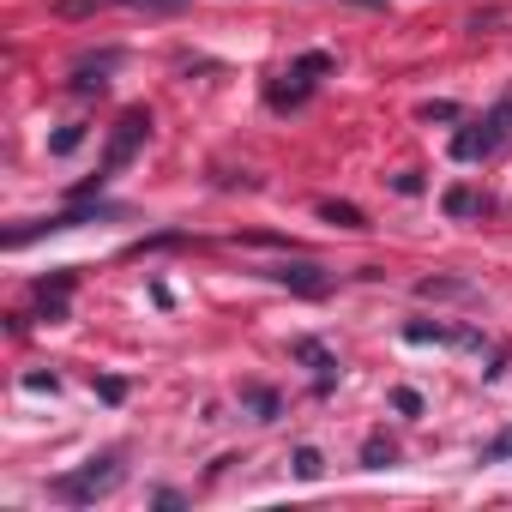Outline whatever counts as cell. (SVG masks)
<instances>
[{
  "mask_svg": "<svg viewBox=\"0 0 512 512\" xmlns=\"http://www.w3.org/2000/svg\"><path fill=\"white\" fill-rule=\"evenodd\" d=\"M320 217H332V223H344V229H368V223H362V211H356V205H338V199H326V205H320Z\"/></svg>",
  "mask_w": 512,
  "mask_h": 512,
  "instance_id": "11",
  "label": "cell"
},
{
  "mask_svg": "<svg viewBox=\"0 0 512 512\" xmlns=\"http://www.w3.org/2000/svg\"><path fill=\"white\" fill-rule=\"evenodd\" d=\"M290 350H296V362H308V368H314V392H332V380H338V356H332L320 338H296Z\"/></svg>",
  "mask_w": 512,
  "mask_h": 512,
  "instance_id": "7",
  "label": "cell"
},
{
  "mask_svg": "<svg viewBox=\"0 0 512 512\" xmlns=\"http://www.w3.org/2000/svg\"><path fill=\"white\" fill-rule=\"evenodd\" d=\"M320 470H326V464H320V452H314V446H296V476H302V482H314Z\"/></svg>",
  "mask_w": 512,
  "mask_h": 512,
  "instance_id": "12",
  "label": "cell"
},
{
  "mask_svg": "<svg viewBox=\"0 0 512 512\" xmlns=\"http://www.w3.org/2000/svg\"><path fill=\"white\" fill-rule=\"evenodd\" d=\"M145 139H151V109H127V115L115 121V139H109L103 163H97V187H103V181H109V175H115V169H121V163L145 145Z\"/></svg>",
  "mask_w": 512,
  "mask_h": 512,
  "instance_id": "4",
  "label": "cell"
},
{
  "mask_svg": "<svg viewBox=\"0 0 512 512\" xmlns=\"http://www.w3.org/2000/svg\"><path fill=\"white\" fill-rule=\"evenodd\" d=\"M512 145V103L500 97L482 121H470V127H458L452 133V157L458 163H488V157H500Z\"/></svg>",
  "mask_w": 512,
  "mask_h": 512,
  "instance_id": "2",
  "label": "cell"
},
{
  "mask_svg": "<svg viewBox=\"0 0 512 512\" xmlns=\"http://www.w3.org/2000/svg\"><path fill=\"white\" fill-rule=\"evenodd\" d=\"M500 452H512V428H506V434H500V440L488 446V458H500Z\"/></svg>",
  "mask_w": 512,
  "mask_h": 512,
  "instance_id": "14",
  "label": "cell"
},
{
  "mask_svg": "<svg viewBox=\"0 0 512 512\" xmlns=\"http://www.w3.org/2000/svg\"><path fill=\"white\" fill-rule=\"evenodd\" d=\"M115 61H121V55H103V61H85V67H79V73H73V91H79V97H97V91H103V85H109V79H103V73H109V67H115Z\"/></svg>",
  "mask_w": 512,
  "mask_h": 512,
  "instance_id": "9",
  "label": "cell"
},
{
  "mask_svg": "<svg viewBox=\"0 0 512 512\" xmlns=\"http://www.w3.org/2000/svg\"><path fill=\"white\" fill-rule=\"evenodd\" d=\"M404 338L410 344H476V332H452V326H428V320H410Z\"/></svg>",
  "mask_w": 512,
  "mask_h": 512,
  "instance_id": "8",
  "label": "cell"
},
{
  "mask_svg": "<svg viewBox=\"0 0 512 512\" xmlns=\"http://www.w3.org/2000/svg\"><path fill=\"white\" fill-rule=\"evenodd\" d=\"M446 211H452V217H470V211H488V199L470 193V187H452V193H446Z\"/></svg>",
  "mask_w": 512,
  "mask_h": 512,
  "instance_id": "10",
  "label": "cell"
},
{
  "mask_svg": "<svg viewBox=\"0 0 512 512\" xmlns=\"http://www.w3.org/2000/svg\"><path fill=\"white\" fill-rule=\"evenodd\" d=\"M121 482H127L121 452H103V458H85L79 470L55 476V482H49V494H55V500H67V506H97V500H109Z\"/></svg>",
  "mask_w": 512,
  "mask_h": 512,
  "instance_id": "1",
  "label": "cell"
},
{
  "mask_svg": "<svg viewBox=\"0 0 512 512\" xmlns=\"http://www.w3.org/2000/svg\"><path fill=\"white\" fill-rule=\"evenodd\" d=\"M368 7H374V0H368Z\"/></svg>",
  "mask_w": 512,
  "mask_h": 512,
  "instance_id": "15",
  "label": "cell"
},
{
  "mask_svg": "<svg viewBox=\"0 0 512 512\" xmlns=\"http://www.w3.org/2000/svg\"><path fill=\"white\" fill-rule=\"evenodd\" d=\"M266 284H284L296 296H332V272L314 266V260H278V266H260Z\"/></svg>",
  "mask_w": 512,
  "mask_h": 512,
  "instance_id": "5",
  "label": "cell"
},
{
  "mask_svg": "<svg viewBox=\"0 0 512 512\" xmlns=\"http://www.w3.org/2000/svg\"><path fill=\"white\" fill-rule=\"evenodd\" d=\"M109 7H127V13H181L187 0H55L61 19H85V13H109Z\"/></svg>",
  "mask_w": 512,
  "mask_h": 512,
  "instance_id": "6",
  "label": "cell"
},
{
  "mask_svg": "<svg viewBox=\"0 0 512 512\" xmlns=\"http://www.w3.org/2000/svg\"><path fill=\"white\" fill-rule=\"evenodd\" d=\"M320 73H332V55H326V49H308L296 67L278 73V85L266 91V103H272V109H296V103H308V91L320 85Z\"/></svg>",
  "mask_w": 512,
  "mask_h": 512,
  "instance_id": "3",
  "label": "cell"
},
{
  "mask_svg": "<svg viewBox=\"0 0 512 512\" xmlns=\"http://www.w3.org/2000/svg\"><path fill=\"white\" fill-rule=\"evenodd\" d=\"M362 458H368L374 470H380V464H392V440H380V434H374V440L362 446Z\"/></svg>",
  "mask_w": 512,
  "mask_h": 512,
  "instance_id": "13",
  "label": "cell"
}]
</instances>
